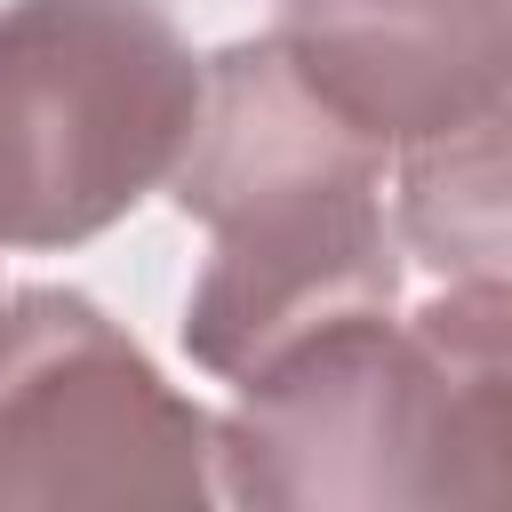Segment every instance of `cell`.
Listing matches in <instances>:
<instances>
[{"mask_svg":"<svg viewBox=\"0 0 512 512\" xmlns=\"http://www.w3.org/2000/svg\"><path fill=\"white\" fill-rule=\"evenodd\" d=\"M384 152L272 32L208 56L200 128L168 176L176 208L208 224V264L184 296V352L208 376L248 384L320 328L392 312L400 224L384 216Z\"/></svg>","mask_w":512,"mask_h":512,"instance_id":"obj_1","label":"cell"},{"mask_svg":"<svg viewBox=\"0 0 512 512\" xmlns=\"http://www.w3.org/2000/svg\"><path fill=\"white\" fill-rule=\"evenodd\" d=\"M208 56L160 0H0V248H80L160 192Z\"/></svg>","mask_w":512,"mask_h":512,"instance_id":"obj_2","label":"cell"},{"mask_svg":"<svg viewBox=\"0 0 512 512\" xmlns=\"http://www.w3.org/2000/svg\"><path fill=\"white\" fill-rule=\"evenodd\" d=\"M216 416L80 288L0 296V512L8 504H208Z\"/></svg>","mask_w":512,"mask_h":512,"instance_id":"obj_3","label":"cell"},{"mask_svg":"<svg viewBox=\"0 0 512 512\" xmlns=\"http://www.w3.org/2000/svg\"><path fill=\"white\" fill-rule=\"evenodd\" d=\"M432 376L416 328L360 312L280 352L216 416V496L248 512H408L424 504Z\"/></svg>","mask_w":512,"mask_h":512,"instance_id":"obj_4","label":"cell"},{"mask_svg":"<svg viewBox=\"0 0 512 512\" xmlns=\"http://www.w3.org/2000/svg\"><path fill=\"white\" fill-rule=\"evenodd\" d=\"M272 40L392 152L512 96V0H280Z\"/></svg>","mask_w":512,"mask_h":512,"instance_id":"obj_5","label":"cell"},{"mask_svg":"<svg viewBox=\"0 0 512 512\" xmlns=\"http://www.w3.org/2000/svg\"><path fill=\"white\" fill-rule=\"evenodd\" d=\"M408 328L432 376L424 504H512V280H456Z\"/></svg>","mask_w":512,"mask_h":512,"instance_id":"obj_6","label":"cell"},{"mask_svg":"<svg viewBox=\"0 0 512 512\" xmlns=\"http://www.w3.org/2000/svg\"><path fill=\"white\" fill-rule=\"evenodd\" d=\"M392 224L440 280H512V96L400 144Z\"/></svg>","mask_w":512,"mask_h":512,"instance_id":"obj_7","label":"cell"}]
</instances>
